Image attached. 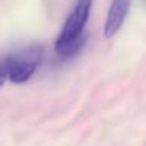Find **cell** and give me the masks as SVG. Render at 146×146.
I'll list each match as a JSON object with an SVG mask.
<instances>
[{"label":"cell","instance_id":"277c9868","mask_svg":"<svg viewBox=\"0 0 146 146\" xmlns=\"http://www.w3.org/2000/svg\"><path fill=\"white\" fill-rule=\"evenodd\" d=\"M7 78H6V72H4V70H3V67H1V64H0V87L4 84V81H6Z\"/></svg>","mask_w":146,"mask_h":146},{"label":"cell","instance_id":"7a4b0ae2","mask_svg":"<svg viewBox=\"0 0 146 146\" xmlns=\"http://www.w3.org/2000/svg\"><path fill=\"white\" fill-rule=\"evenodd\" d=\"M43 61V47L38 44L27 46L10 54L1 64L6 78L14 84L27 82Z\"/></svg>","mask_w":146,"mask_h":146},{"label":"cell","instance_id":"3957f363","mask_svg":"<svg viewBox=\"0 0 146 146\" xmlns=\"http://www.w3.org/2000/svg\"><path fill=\"white\" fill-rule=\"evenodd\" d=\"M131 4L132 0H112L104 24V36L106 38L113 37L122 29L131 10Z\"/></svg>","mask_w":146,"mask_h":146},{"label":"cell","instance_id":"6da1fadb","mask_svg":"<svg viewBox=\"0 0 146 146\" xmlns=\"http://www.w3.org/2000/svg\"><path fill=\"white\" fill-rule=\"evenodd\" d=\"M92 0H77L57 37L55 52L61 58L72 57L84 44V29L88 23Z\"/></svg>","mask_w":146,"mask_h":146}]
</instances>
